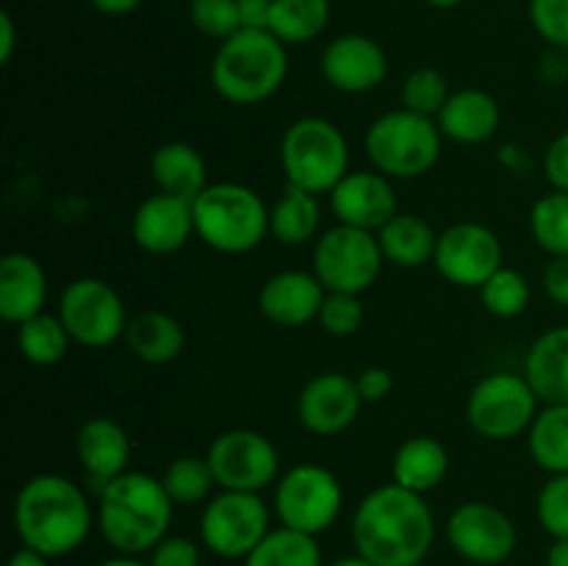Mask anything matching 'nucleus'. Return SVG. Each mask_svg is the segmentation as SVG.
<instances>
[{
    "mask_svg": "<svg viewBox=\"0 0 568 566\" xmlns=\"http://www.w3.org/2000/svg\"><path fill=\"white\" fill-rule=\"evenodd\" d=\"M353 547L377 566H422L436 544V516L425 494L399 483L377 486L355 505Z\"/></svg>",
    "mask_w": 568,
    "mask_h": 566,
    "instance_id": "f257e3e1",
    "label": "nucleus"
},
{
    "mask_svg": "<svg viewBox=\"0 0 568 566\" xmlns=\"http://www.w3.org/2000/svg\"><path fill=\"white\" fill-rule=\"evenodd\" d=\"M11 522L22 547L53 558L75 553L98 525L89 494L67 475L42 472L28 477L11 505Z\"/></svg>",
    "mask_w": 568,
    "mask_h": 566,
    "instance_id": "f03ea898",
    "label": "nucleus"
},
{
    "mask_svg": "<svg viewBox=\"0 0 568 566\" xmlns=\"http://www.w3.org/2000/svg\"><path fill=\"white\" fill-rule=\"evenodd\" d=\"M98 530L120 555H150L170 536L175 503L161 477L131 472L114 477L98 492Z\"/></svg>",
    "mask_w": 568,
    "mask_h": 566,
    "instance_id": "7ed1b4c3",
    "label": "nucleus"
},
{
    "mask_svg": "<svg viewBox=\"0 0 568 566\" xmlns=\"http://www.w3.org/2000/svg\"><path fill=\"white\" fill-rule=\"evenodd\" d=\"M288 78V50L272 31H242L220 42L211 59V87L233 105L275 98Z\"/></svg>",
    "mask_w": 568,
    "mask_h": 566,
    "instance_id": "20e7f679",
    "label": "nucleus"
},
{
    "mask_svg": "<svg viewBox=\"0 0 568 566\" xmlns=\"http://www.w3.org/2000/svg\"><path fill=\"white\" fill-rule=\"evenodd\" d=\"M192 209L197 239L222 255L253 253L270 233L264 198L244 183H209L192 200Z\"/></svg>",
    "mask_w": 568,
    "mask_h": 566,
    "instance_id": "39448f33",
    "label": "nucleus"
},
{
    "mask_svg": "<svg viewBox=\"0 0 568 566\" xmlns=\"http://www.w3.org/2000/svg\"><path fill=\"white\" fill-rule=\"evenodd\" d=\"M444 137L433 117L408 109L386 111L364 137L366 159L392 181H414L427 175L442 159Z\"/></svg>",
    "mask_w": 568,
    "mask_h": 566,
    "instance_id": "423d86ee",
    "label": "nucleus"
},
{
    "mask_svg": "<svg viewBox=\"0 0 568 566\" xmlns=\"http://www.w3.org/2000/svg\"><path fill=\"white\" fill-rule=\"evenodd\" d=\"M281 166L288 186L331 194L349 172L347 137L325 117H300L281 139Z\"/></svg>",
    "mask_w": 568,
    "mask_h": 566,
    "instance_id": "0eeeda50",
    "label": "nucleus"
},
{
    "mask_svg": "<svg viewBox=\"0 0 568 566\" xmlns=\"http://www.w3.org/2000/svg\"><path fill=\"white\" fill-rule=\"evenodd\" d=\"M538 394L530 381L516 372H491L471 386L466 397V422L488 442H510L530 431L538 416Z\"/></svg>",
    "mask_w": 568,
    "mask_h": 566,
    "instance_id": "6e6552de",
    "label": "nucleus"
},
{
    "mask_svg": "<svg viewBox=\"0 0 568 566\" xmlns=\"http://www.w3.org/2000/svg\"><path fill=\"white\" fill-rule=\"evenodd\" d=\"M272 505L283 527L320 536L342 516V481L322 464H297L277 477Z\"/></svg>",
    "mask_w": 568,
    "mask_h": 566,
    "instance_id": "1a4fd4ad",
    "label": "nucleus"
},
{
    "mask_svg": "<svg viewBox=\"0 0 568 566\" xmlns=\"http://www.w3.org/2000/svg\"><path fill=\"white\" fill-rule=\"evenodd\" d=\"M270 530V505L253 492L220 488V494H214L200 514V542L211 555L225 560L247 558Z\"/></svg>",
    "mask_w": 568,
    "mask_h": 566,
    "instance_id": "9d476101",
    "label": "nucleus"
},
{
    "mask_svg": "<svg viewBox=\"0 0 568 566\" xmlns=\"http://www.w3.org/2000/svg\"><path fill=\"white\" fill-rule=\"evenodd\" d=\"M314 275L327 292L364 294L381 277L383 250L377 233L361 231L336 222L331 231L322 233L314 244Z\"/></svg>",
    "mask_w": 568,
    "mask_h": 566,
    "instance_id": "9b49d317",
    "label": "nucleus"
},
{
    "mask_svg": "<svg viewBox=\"0 0 568 566\" xmlns=\"http://www.w3.org/2000/svg\"><path fill=\"white\" fill-rule=\"evenodd\" d=\"M55 314L61 316L72 342L89 350H103L120 342L131 322L125 300L100 277H78L67 283Z\"/></svg>",
    "mask_w": 568,
    "mask_h": 566,
    "instance_id": "f8f14e48",
    "label": "nucleus"
},
{
    "mask_svg": "<svg viewBox=\"0 0 568 566\" xmlns=\"http://www.w3.org/2000/svg\"><path fill=\"white\" fill-rule=\"evenodd\" d=\"M216 486L227 492H253L275 486L281 472V453L275 442L253 427H231L211 442L209 453Z\"/></svg>",
    "mask_w": 568,
    "mask_h": 566,
    "instance_id": "ddd939ff",
    "label": "nucleus"
},
{
    "mask_svg": "<svg viewBox=\"0 0 568 566\" xmlns=\"http://www.w3.org/2000/svg\"><path fill=\"white\" fill-rule=\"evenodd\" d=\"M447 542L458 558L475 566H499L516 553L519 530L499 505L486 499L460 503L447 516Z\"/></svg>",
    "mask_w": 568,
    "mask_h": 566,
    "instance_id": "4468645a",
    "label": "nucleus"
},
{
    "mask_svg": "<svg viewBox=\"0 0 568 566\" xmlns=\"http://www.w3.org/2000/svg\"><path fill=\"white\" fill-rule=\"evenodd\" d=\"M505 259L497 233L480 222H455L438 233L433 266L458 289H480Z\"/></svg>",
    "mask_w": 568,
    "mask_h": 566,
    "instance_id": "2eb2a0df",
    "label": "nucleus"
},
{
    "mask_svg": "<svg viewBox=\"0 0 568 566\" xmlns=\"http://www.w3.org/2000/svg\"><path fill=\"white\" fill-rule=\"evenodd\" d=\"M364 397L355 377L344 372H320L297 394V420L308 433L322 438L349 431L361 414Z\"/></svg>",
    "mask_w": 568,
    "mask_h": 566,
    "instance_id": "dca6fc26",
    "label": "nucleus"
},
{
    "mask_svg": "<svg viewBox=\"0 0 568 566\" xmlns=\"http://www.w3.org/2000/svg\"><path fill=\"white\" fill-rule=\"evenodd\" d=\"M320 72L331 89L342 94L375 92L388 75V55L366 33H342L325 44Z\"/></svg>",
    "mask_w": 568,
    "mask_h": 566,
    "instance_id": "f3484780",
    "label": "nucleus"
},
{
    "mask_svg": "<svg viewBox=\"0 0 568 566\" xmlns=\"http://www.w3.org/2000/svg\"><path fill=\"white\" fill-rule=\"evenodd\" d=\"M331 209L342 225L377 233L394 214L399 200L392 178L377 170H349L331 192Z\"/></svg>",
    "mask_w": 568,
    "mask_h": 566,
    "instance_id": "a211bd4d",
    "label": "nucleus"
},
{
    "mask_svg": "<svg viewBox=\"0 0 568 566\" xmlns=\"http://www.w3.org/2000/svg\"><path fill=\"white\" fill-rule=\"evenodd\" d=\"M133 242L150 255H172L189 244L194 233L192 200L175 194H150L139 203L131 220Z\"/></svg>",
    "mask_w": 568,
    "mask_h": 566,
    "instance_id": "6ab92c4d",
    "label": "nucleus"
},
{
    "mask_svg": "<svg viewBox=\"0 0 568 566\" xmlns=\"http://www.w3.org/2000/svg\"><path fill=\"white\" fill-rule=\"evenodd\" d=\"M327 289L314 272L283 270L272 275L258 292V311L277 327H303L320 320Z\"/></svg>",
    "mask_w": 568,
    "mask_h": 566,
    "instance_id": "aec40b11",
    "label": "nucleus"
},
{
    "mask_svg": "<svg viewBox=\"0 0 568 566\" xmlns=\"http://www.w3.org/2000/svg\"><path fill=\"white\" fill-rule=\"evenodd\" d=\"M133 444L125 427L111 416H92L83 422L75 433V455L83 475L94 486V494L111 483L114 477L125 475L131 461Z\"/></svg>",
    "mask_w": 568,
    "mask_h": 566,
    "instance_id": "412c9836",
    "label": "nucleus"
},
{
    "mask_svg": "<svg viewBox=\"0 0 568 566\" xmlns=\"http://www.w3.org/2000/svg\"><path fill=\"white\" fill-rule=\"evenodd\" d=\"M436 125L444 139L455 144H483L503 125V109L497 98L486 89L466 87L449 94L444 109L438 111Z\"/></svg>",
    "mask_w": 568,
    "mask_h": 566,
    "instance_id": "4be33fe9",
    "label": "nucleus"
},
{
    "mask_svg": "<svg viewBox=\"0 0 568 566\" xmlns=\"http://www.w3.org/2000/svg\"><path fill=\"white\" fill-rule=\"evenodd\" d=\"M48 300V272L33 255L9 253L0 261V316L22 325L42 314Z\"/></svg>",
    "mask_w": 568,
    "mask_h": 566,
    "instance_id": "5701e85b",
    "label": "nucleus"
},
{
    "mask_svg": "<svg viewBox=\"0 0 568 566\" xmlns=\"http://www.w3.org/2000/svg\"><path fill=\"white\" fill-rule=\"evenodd\" d=\"M521 372L544 405H568V325L544 331L527 350Z\"/></svg>",
    "mask_w": 568,
    "mask_h": 566,
    "instance_id": "b1692460",
    "label": "nucleus"
},
{
    "mask_svg": "<svg viewBox=\"0 0 568 566\" xmlns=\"http://www.w3.org/2000/svg\"><path fill=\"white\" fill-rule=\"evenodd\" d=\"M150 178L159 192L194 200L209 186V166L194 144L172 139V142L159 144L150 155Z\"/></svg>",
    "mask_w": 568,
    "mask_h": 566,
    "instance_id": "393cba45",
    "label": "nucleus"
},
{
    "mask_svg": "<svg viewBox=\"0 0 568 566\" xmlns=\"http://www.w3.org/2000/svg\"><path fill=\"white\" fill-rule=\"evenodd\" d=\"M377 242H381L386 264L399 266V270H419V266L433 264L438 233L419 214L399 211L377 231Z\"/></svg>",
    "mask_w": 568,
    "mask_h": 566,
    "instance_id": "a878e982",
    "label": "nucleus"
},
{
    "mask_svg": "<svg viewBox=\"0 0 568 566\" xmlns=\"http://www.w3.org/2000/svg\"><path fill=\"white\" fill-rule=\"evenodd\" d=\"M449 453L436 436H410L397 447L392 461V481L416 494H427L444 483Z\"/></svg>",
    "mask_w": 568,
    "mask_h": 566,
    "instance_id": "bb28decb",
    "label": "nucleus"
},
{
    "mask_svg": "<svg viewBox=\"0 0 568 566\" xmlns=\"http://www.w3.org/2000/svg\"><path fill=\"white\" fill-rule=\"evenodd\" d=\"M125 344L142 364H170L186 347V331L181 320L166 311H142L125 327Z\"/></svg>",
    "mask_w": 568,
    "mask_h": 566,
    "instance_id": "cd10ccee",
    "label": "nucleus"
},
{
    "mask_svg": "<svg viewBox=\"0 0 568 566\" xmlns=\"http://www.w3.org/2000/svg\"><path fill=\"white\" fill-rule=\"evenodd\" d=\"M320 222V198L286 183L281 198L270 209V236L281 244H288V247H300V244H308L311 239H316Z\"/></svg>",
    "mask_w": 568,
    "mask_h": 566,
    "instance_id": "c85d7f7f",
    "label": "nucleus"
},
{
    "mask_svg": "<svg viewBox=\"0 0 568 566\" xmlns=\"http://www.w3.org/2000/svg\"><path fill=\"white\" fill-rule=\"evenodd\" d=\"M527 449L538 469L549 475L568 472V405H544L527 431Z\"/></svg>",
    "mask_w": 568,
    "mask_h": 566,
    "instance_id": "c756f323",
    "label": "nucleus"
},
{
    "mask_svg": "<svg viewBox=\"0 0 568 566\" xmlns=\"http://www.w3.org/2000/svg\"><path fill=\"white\" fill-rule=\"evenodd\" d=\"M331 22V0H272L270 31L286 48L305 44L325 33Z\"/></svg>",
    "mask_w": 568,
    "mask_h": 566,
    "instance_id": "7c9ffc66",
    "label": "nucleus"
},
{
    "mask_svg": "<svg viewBox=\"0 0 568 566\" xmlns=\"http://www.w3.org/2000/svg\"><path fill=\"white\" fill-rule=\"evenodd\" d=\"M244 566H325L322 547L316 536L292 530V527H272L258 547L244 558Z\"/></svg>",
    "mask_w": 568,
    "mask_h": 566,
    "instance_id": "2f4dec72",
    "label": "nucleus"
},
{
    "mask_svg": "<svg viewBox=\"0 0 568 566\" xmlns=\"http://www.w3.org/2000/svg\"><path fill=\"white\" fill-rule=\"evenodd\" d=\"M70 344L72 338L59 314L42 311L17 325V350L33 366H55L67 355Z\"/></svg>",
    "mask_w": 568,
    "mask_h": 566,
    "instance_id": "473e14b6",
    "label": "nucleus"
},
{
    "mask_svg": "<svg viewBox=\"0 0 568 566\" xmlns=\"http://www.w3.org/2000/svg\"><path fill=\"white\" fill-rule=\"evenodd\" d=\"M166 494L172 497L175 505H200L209 503L214 497L216 477L211 469L209 458H200V455H181V458L170 461L161 475Z\"/></svg>",
    "mask_w": 568,
    "mask_h": 566,
    "instance_id": "72a5a7b5",
    "label": "nucleus"
},
{
    "mask_svg": "<svg viewBox=\"0 0 568 566\" xmlns=\"http://www.w3.org/2000/svg\"><path fill=\"white\" fill-rule=\"evenodd\" d=\"M480 303L497 320H516L530 309V281L514 266H499L480 289Z\"/></svg>",
    "mask_w": 568,
    "mask_h": 566,
    "instance_id": "f704fd0d",
    "label": "nucleus"
},
{
    "mask_svg": "<svg viewBox=\"0 0 568 566\" xmlns=\"http://www.w3.org/2000/svg\"><path fill=\"white\" fill-rule=\"evenodd\" d=\"M530 233L549 255H568V192H547L530 209Z\"/></svg>",
    "mask_w": 568,
    "mask_h": 566,
    "instance_id": "c9c22d12",
    "label": "nucleus"
},
{
    "mask_svg": "<svg viewBox=\"0 0 568 566\" xmlns=\"http://www.w3.org/2000/svg\"><path fill=\"white\" fill-rule=\"evenodd\" d=\"M449 94H453L449 92V81L442 70H436V67H416V70L405 75L399 98H403V109L436 120L438 111L449 100Z\"/></svg>",
    "mask_w": 568,
    "mask_h": 566,
    "instance_id": "e433bc0d",
    "label": "nucleus"
},
{
    "mask_svg": "<svg viewBox=\"0 0 568 566\" xmlns=\"http://www.w3.org/2000/svg\"><path fill=\"white\" fill-rule=\"evenodd\" d=\"M189 20L200 33L211 39H231L233 33L242 31L239 20V0H192L189 3Z\"/></svg>",
    "mask_w": 568,
    "mask_h": 566,
    "instance_id": "4c0bfd02",
    "label": "nucleus"
},
{
    "mask_svg": "<svg viewBox=\"0 0 568 566\" xmlns=\"http://www.w3.org/2000/svg\"><path fill=\"white\" fill-rule=\"evenodd\" d=\"M536 516L547 536L568 538V472L549 475L536 497Z\"/></svg>",
    "mask_w": 568,
    "mask_h": 566,
    "instance_id": "58836bf2",
    "label": "nucleus"
},
{
    "mask_svg": "<svg viewBox=\"0 0 568 566\" xmlns=\"http://www.w3.org/2000/svg\"><path fill=\"white\" fill-rule=\"evenodd\" d=\"M316 322H320L327 336L347 338L353 333H358L361 325H364V303H361V294L327 292Z\"/></svg>",
    "mask_w": 568,
    "mask_h": 566,
    "instance_id": "ea45409f",
    "label": "nucleus"
},
{
    "mask_svg": "<svg viewBox=\"0 0 568 566\" xmlns=\"http://www.w3.org/2000/svg\"><path fill=\"white\" fill-rule=\"evenodd\" d=\"M527 14L549 48L568 50V0H530Z\"/></svg>",
    "mask_w": 568,
    "mask_h": 566,
    "instance_id": "a19ab883",
    "label": "nucleus"
},
{
    "mask_svg": "<svg viewBox=\"0 0 568 566\" xmlns=\"http://www.w3.org/2000/svg\"><path fill=\"white\" fill-rule=\"evenodd\" d=\"M153 566H200V544L189 536L161 538L148 555Z\"/></svg>",
    "mask_w": 568,
    "mask_h": 566,
    "instance_id": "79ce46f5",
    "label": "nucleus"
},
{
    "mask_svg": "<svg viewBox=\"0 0 568 566\" xmlns=\"http://www.w3.org/2000/svg\"><path fill=\"white\" fill-rule=\"evenodd\" d=\"M544 178L558 192H568V131L558 133L544 153Z\"/></svg>",
    "mask_w": 568,
    "mask_h": 566,
    "instance_id": "37998d69",
    "label": "nucleus"
},
{
    "mask_svg": "<svg viewBox=\"0 0 568 566\" xmlns=\"http://www.w3.org/2000/svg\"><path fill=\"white\" fill-rule=\"evenodd\" d=\"M355 383H358L364 403H381L394 392V375L386 366H366L355 375Z\"/></svg>",
    "mask_w": 568,
    "mask_h": 566,
    "instance_id": "c03bdc74",
    "label": "nucleus"
},
{
    "mask_svg": "<svg viewBox=\"0 0 568 566\" xmlns=\"http://www.w3.org/2000/svg\"><path fill=\"white\" fill-rule=\"evenodd\" d=\"M541 286L555 305L568 309V255H552V261L544 266Z\"/></svg>",
    "mask_w": 568,
    "mask_h": 566,
    "instance_id": "a18cd8bd",
    "label": "nucleus"
},
{
    "mask_svg": "<svg viewBox=\"0 0 568 566\" xmlns=\"http://www.w3.org/2000/svg\"><path fill=\"white\" fill-rule=\"evenodd\" d=\"M272 0H239V20L247 31H270Z\"/></svg>",
    "mask_w": 568,
    "mask_h": 566,
    "instance_id": "49530a36",
    "label": "nucleus"
},
{
    "mask_svg": "<svg viewBox=\"0 0 568 566\" xmlns=\"http://www.w3.org/2000/svg\"><path fill=\"white\" fill-rule=\"evenodd\" d=\"M17 44V28L11 20L9 11H0V64H9L11 55H14Z\"/></svg>",
    "mask_w": 568,
    "mask_h": 566,
    "instance_id": "de8ad7c7",
    "label": "nucleus"
},
{
    "mask_svg": "<svg viewBox=\"0 0 568 566\" xmlns=\"http://www.w3.org/2000/svg\"><path fill=\"white\" fill-rule=\"evenodd\" d=\"M89 6L105 17H125L133 14L142 6V0H89Z\"/></svg>",
    "mask_w": 568,
    "mask_h": 566,
    "instance_id": "09e8293b",
    "label": "nucleus"
},
{
    "mask_svg": "<svg viewBox=\"0 0 568 566\" xmlns=\"http://www.w3.org/2000/svg\"><path fill=\"white\" fill-rule=\"evenodd\" d=\"M6 566H50V558L31 547H20L17 553H11V558L6 560Z\"/></svg>",
    "mask_w": 568,
    "mask_h": 566,
    "instance_id": "8fccbe9b",
    "label": "nucleus"
},
{
    "mask_svg": "<svg viewBox=\"0 0 568 566\" xmlns=\"http://www.w3.org/2000/svg\"><path fill=\"white\" fill-rule=\"evenodd\" d=\"M547 566H568V538H552L547 549Z\"/></svg>",
    "mask_w": 568,
    "mask_h": 566,
    "instance_id": "3c124183",
    "label": "nucleus"
},
{
    "mask_svg": "<svg viewBox=\"0 0 568 566\" xmlns=\"http://www.w3.org/2000/svg\"><path fill=\"white\" fill-rule=\"evenodd\" d=\"M98 566H153L150 560H144L142 555H111V558L100 560Z\"/></svg>",
    "mask_w": 568,
    "mask_h": 566,
    "instance_id": "603ef678",
    "label": "nucleus"
},
{
    "mask_svg": "<svg viewBox=\"0 0 568 566\" xmlns=\"http://www.w3.org/2000/svg\"><path fill=\"white\" fill-rule=\"evenodd\" d=\"M327 566H377V564H372V560H366L364 555H344V558H338V560H333V564H327Z\"/></svg>",
    "mask_w": 568,
    "mask_h": 566,
    "instance_id": "864d4df0",
    "label": "nucleus"
},
{
    "mask_svg": "<svg viewBox=\"0 0 568 566\" xmlns=\"http://www.w3.org/2000/svg\"><path fill=\"white\" fill-rule=\"evenodd\" d=\"M425 3H430L433 9H458L466 0H425Z\"/></svg>",
    "mask_w": 568,
    "mask_h": 566,
    "instance_id": "5fc2aeb1",
    "label": "nucleus"
}]
</instances>
